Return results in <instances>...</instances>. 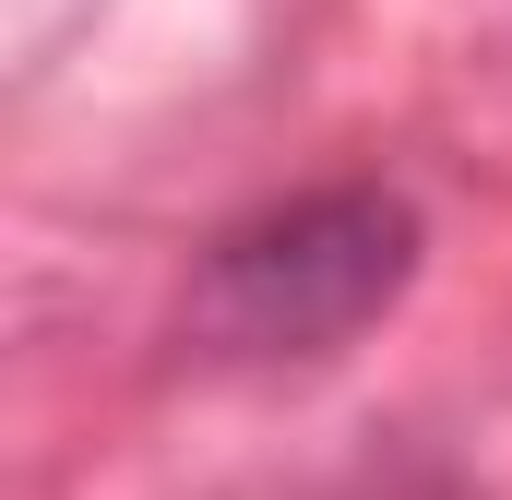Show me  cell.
<instances>
[{
	"label": "cell",
	"instance_id": "obj_1",
	"mask_svg": "<svg viewBox=\"0 0 512 500\" xmlns=\"http://www.w3.org/2000/svg\"><path fill=\"white\" fill-rule=\"evenodd\" d=\"M417 262H429V215L393 179L274 191V203L227 215L191 250L179 346L203 370H310V358H346L370 322L405 310Z\"/></svg>",
	"mask_w": 512,
	"mask_h": 500
}]
</instances>
